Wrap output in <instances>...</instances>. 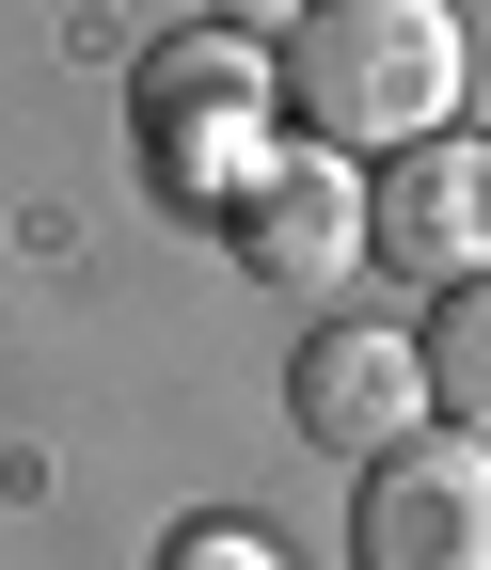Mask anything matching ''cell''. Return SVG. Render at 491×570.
<instances>
[{"mask_svg":"<svg viewBox=\"0 0 491 570\" xmlns=\"http://www.w3.org/2000/svg\"><path fill=\"white\" fill-rule=\"evenodd\" d=\"M286 412H302V444H333V460H396L412 428H429V333L317 317L302 365H286Z\"/></svg>","mask_w":491,"mask_h":570,"instance_id":"obj_4","label":"cell"},{"mask_svg":"<svg viewBox=\"0 0 491 570\" xmlns=\"http://www.w3.org/2000/svg\"><path fill=\"white\" fill-rule=\"evenodd\" d=\"M238 254H254V285H348L381 238H365V159H286L269 142V175L238 190Z\"/></svg>","mask_w":491,"mask_h":570,"instance_id":"obj_5","label":"cell"},{"mask_svg":"<svg viewBox=\"0 0 491 570\" xmlns=\"http://www.w3.org/2000/svg\"><path fill=\"white\" fill-rule=\"evenodd\" d=\"M127 111H144V159H159V190H175V206H238V190L269 175V63H254V32H238V17H223V32L144 48Z\"/></svg>","mask_w":491,"mask_h":570,"instance_id":"obj_2","label":"cell"},{"mask_svg":"<svg viewBox=\"0 0 491 570\" xmlns=\"http://www.w3.org/2000/svg\"><path fill=\"white\" fill-rule=\"evenodd\" d=\"M365 238L412 285H475L491 269V142H412V159L365 190Z\"/></svg>","mask_w":491,"mask_h":570,"instance_id":"obj_6","label":"cell"},{"mask_svg":"<svg viewBox=\"0 0 491 570\" xmlns=\"http://www.w3.org/2000/svg\"><path fill=\"white\" fill-rule=\"evenodd\" d=\"M348 554L365 570H491V444L475 428H412L396 460H365Z\"/></svg>","mask_w":491,"mask_h":570,"instance_id":"obj_3","label":"cell"},{"mask_svg":"<svg viewBox=\"0 0 491 570\" xmlns=\"http://www.w3.org/2000/svg\"><path fill=\"white\" fill-rule=\"evenodd\" d=\"M159 570H286V554H269V523H254V508H206V523H175V539H159Z\"/></svg>","mask_w":491,"mask_h":570,"instance_id":"obj_8","label":"cell"},{"mask_svg":"<svg viewBox=\"0 0 491 570\" xmlns=\"http://www.w3.org/2000/svg\"><path fill=\"white\" fill-rule=\"evenodd\" d=\"M429 412H460L475 444H491V269L444 285V317H429Z\"/></svg>","mask_w":491,"mask_h":570,"instance_id":"obj_7","label":"cell"},{"mask_svg":"<svg viewBox=\"0 0 491 570\" xmlns=\"http://www.w3.org/2000/svg\"><path fill=\"white\" fill-rule=\"evenodd\" d=\"M460 80H475L460 0H302V32H286V96H302V127L333 159H412V142H444Z\"/></svg>","mask_w":491,"mask_h":570,"instance_id":"obj_1","label":"cell"}]
</instances>
